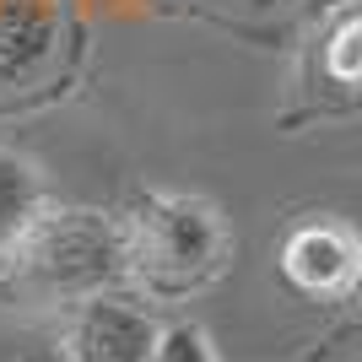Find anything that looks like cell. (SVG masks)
Returning <instances> with one entry per match:
<instances>
[{"instance_id":"obj_4","label":"cell","mask_w":362,"mask_h":362,"mask_svg":"<svg viewBox=\"0 0 362 362\" xmlns=\"http://www.w3.org/2000/svg\"><path fill=\"white\" fill-rule=\"evenodd\" d=\"M362 243L341 216H308L281 238V276L303 298H351Z\"/></svg>"},{"instance_id":"obj_2","label":"cell","mask_w":362,"mask_h":362,"mask_svg":"<svg viewBox=\"0 0 362 362\" xmlns=\"http://www.w3.org/2000/svg\"><path fill=\"white\" fill-rule=\"evenodd\" d=\"M227 255H233L227 222L206 195L151 189L124 216V276L146 298L179 303L189 292L211 287Z\"/></svg>"},{"instance_id":"obj_1","label":"cell","mask_w":362,"mask_h":362,"mask_svg":"<svg viewBox=\"0 0 362 362\" xmlns=\"http://www.w3.org/2000/svg\"><path fill=\"white\" fill-rule=\"evenodd\" d=\"M0 276L28 303L98 298L124 276V216L92 206H38L0 259Z\"/></svg>"},{"instance_id":"obj_3","label":"cell","mask_w":362,"mask_h":362,"mask_svg":"<svg viewBox=\"0 0 362 362\" xmlns=\"http://www.w3.org/2000/svg\"><path fill=\"white\" fill-rule=\"evenodd\" d=\"M49 341H54L60 362H151L157 325L146 319V308L98 292V298L71 303Z\"/></svg>"},{"instance_id":"obj_7","label":"cell","mask_w":362,"mask_h":362,"mask_svg":"<svg viewBox=\"0 0 362 362\" xmlns=\"http://www.w3.org/2000/svg\"><path fill=\"white\" fill-rule=\"evenodd\" d=\"M151 362H216V351L200 325H168L151 341Z\"/></svg>"},{"instance_id":"obj_5","label":"cell","mask_w":362,"mask_h":362,"mask_svg":"<svg viewBox=\"0 0 362 362\" xmlns=\"http://www.w3.org/2000/svg\"><path fill=\"white\" fill-rule=\"evenodd\" d=\"M44 206V184H38V168L16 151H0V259L16 243V233L33 222V211Z\"/></svg>"},{"instance_id":"obj_6","label":"cell","mask_w":362,"mask_h":362,"mask_svg":"<svg viewBox=\"0 0 362 362\" xmlns=\"http://www.w3.org/2000/svg\"><path fill=\"white\" fill-rule=\"evenodd\" d=\"M319 54H325V81L335 92L357 87V60H362V16L357 6H341L330 16V28L319 33Z\"/></svg>"},{"instance_id":"obj_8","label":"cell","mask_w":362,"mask_h":362,"mask_svg":"<svg viewBox=\"0 0 362 362\" xmlns=\"http://www.w3.org/2000/svg\"><path fill=\"white\" fill-rule=\"evenodd\" d=\"M0 362H60V351H54L49 335L11 330V335H0Z\"/></svg>"}]
</instances>
